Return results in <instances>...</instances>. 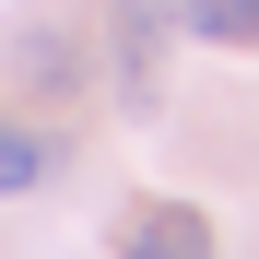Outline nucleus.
Wrapping results in <instances>:
<instances>
[{
	"label": "nucleus",
	"instance_id": "2",
	"mask_svg": "<svg viewBox=\"0 0 259 259\" xmlns=\"http://www.w3.org/2000/svg\"><path fill=\"white\" fill-rule=\"evenodd\" d=\"M118 247H130V259H212V224H200L189 200H142V212L118 224Z\"/></svg>",
	"mask_w": 259,
	"mask_h": 259
},
{
	"label": "nucleus",
	"instance_id": "4",
	"mask_svg": "<svg viewBox=\"0 0 259 259\" xmlns=\"http://www.w3.org/2000/svg\"><path fill=\"white\" fill-rule=\"evenodd\" d=\"M12 71L35 82V95H82V35H59V48H48V35L24 24V48H12Z\"/></svg>",
	"mask_w": 259,
	"mask_h": 259
},
{
	"label": "nucleus",
	"instance_id": "1",
	"mask_svg": "<svg viewBox=\"0 0 259 259\" xmlns=\"http://www.w3.org/2000/svg\"><path fill=\"white\" fill-rule=\"evenodd\" d=\"M153 71H165V0H118V106L130 118L153 106Z\"/></svg>",
	"mask_w": 259,
	"mask_h": 259
},
{
	"label": "nucleus",
	"instance_id": "5",
	"mask_svg": "<svg viewBox=\"0 0 259 259\" xmlns=\"http://www.w3.org/2000/svg\"><path fill=\"white\" fill-rule=\"evenodd\" d=\"M189 35H212V48H259V0H177Z\"/></svg>",
	"mask_w": 259,
	"mask_h": 259
},
{
	"label": "nucleus",
	"instance_id": "3",
	"mask_svg": "<svg viewBox=\"0 0 259 259\" xmlns=\"http://www.w3.org/2000/svg\"><path fill=\"white\" fill-rule=\"evenodd\" d=\"M48 177H59V142L24 130V118H0V200H24V189H48Z\"/></svg>",
	"mask_w": 259,
	"mask_h": 259
}]
</instances>
